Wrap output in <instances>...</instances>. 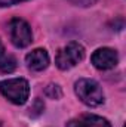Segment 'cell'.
I'll return each mask as SVG.
<instances>
[{"instance_id":"obj_3","label":"cell","mask_w":126,"mask_h":127,"mask_svg":"<svg viewBox=\"0 0 126 127\" xmlns=\"http://www.w3.org/2000/svg\"><path fill=\"white\" fill-rule=\"evenodd\" d=\"M83 58H85V47L77 41H71L58 52L55 58V64L60 69L67 71L76 66L79 62H82Z\"/></svg>"},{"instance_id":"obj_6","label":"cell","mask_w":126,"mask_h":127,"mask_svg":"<svg viewBox=\"0 0 126 127\" xmlns=\"http://www.w3.org/2000/svg\"><path fill=\"white\" fill-rule=\"evenodd\" d=\"M65 127H111L107 118L95 114H82L77 118H73Z\"/></svg>"},{"instance_id":"obj_12","label":"cell","mask_w":126,"mask_h":127,"mask_svg":"<svg viewBox=\"0 0 126 127\" xmlns=\"http://www.w3.org/2000/svg\"><path fill=\"white\" fill-rule=\"evenodd\" d=\"M4 55H6V49H4V46H3V43H1V40H0V59H1Z\"/></svg>"},{"instance_id":"obj_9","label":"cell","mask_w":126,"mask_h":127,"mask_svg":"<svg viewBox=\"0 0 126 127\" xmlns=\"http://www.w3.org/2000/svg\"><path fill=\"white\" fill-rule=\"evenodd\" d=\"M45 93L48 97L51 99H60L63 96V92H61V87L58 84H49L46 89H45Z\"/></svg>"},{"instance_id":"obj_7","label":"cell","mask_w":126,"mask_h":127,"mask_svg":"<svg viewBox=\"0 0 126 127\" xmlns=\"http://www.w3.org/2000/svg\"><path fill=\"white\" fill-rule=\"evenodd\" d=\"M51 58L45 49H34L25 56V64L31 71H43L48 68Z\"/></svg>"},{"instance_id":"obj_11","label":"cell","mask_w":126,"mask_h":127,"mask_svg":"<svg viewBox=\"0 0 126 127\" xmlns=\"http://www.w3.org/2000/svg\"><path fill=\"white\" fill-rule=\"evenodd\" d=\"M27 0H0V7H7V6H13L18 3H22Z\"/></svg>"},{"instance_id":"obj_1","label":"cell","mask_w":126,"mask_h":127,"mask_svg":"<svg viewBox=\"0 0 126 127\" xmlns=\"http://www.w3.org/2000/svg\"><path fill=\"white\" fill-rule=\"evenodd\" d=\"M74 92L77 97L88 106H99L104 103L105 97L102 87L99 86L98 81H95L92 78H80L76 81L74 84Z\"/></svg>"},{"instance_id":"obj_2","label":"cell","mask_w":126,"mask_h":127,"mask_svg":"<svg viewBox=\"0 0 126 127\" xmlns=\"http://www.w3.org/2000/svg\"><path fill=\"white\" fill-rule=\"evenodd\" d=\"M0 93L15 105H24L30 95V84L25 78H7L0 83Z\"/></svg>"},{"instance_id":"obj_10","label":"cell","mask_w":126,"mask_h":127,"mask_svg":"<svg viewBox=\"0 0 126 127\" xmlns=\"http://www.w3.org/2000/svg\"><path fill=\"white\" fill-rule=\"evenodd\" d=\"M68 1H71L73 4L80 6V7H88V6H92L96 3V0H68Z\"/></svg>"},{"instance_id":"obj_13","label":"cell","mask_w":126,"mask_h":127,"mask_svg":"<svg viewBox=\"0 0 126 127\" xmlns=\"http://www.w3.org/2000/svg\"><path fill=\"white\" fill-rule=\"evenodd\" d=\"M0 127H1V123H0Z\"/></svg>"},{"instance_id":"obj_5","label":"cell","mask_w":126,"mask_h":127,"mask_svg":"<svg viewBox=\"0 0 126 127\" xmlns=\"http://www.w3.org/2000/svg\"><path fill=\"white\" fill-rule=\"evenodd\" d=\"M91 61H92L95 68H98L101 71H107V69H111L117 65L119 55L111 47H99L94 52Z\"/></svg>"},{"instance_id":"obj_8","label":"cell","mask_w":126,"mask_h":127,"mask_svg":"<svg viewBox=\"0 0 126 127\" xmlns=\"http://www.w3.org/2000/svg\"><path fill=\"white\" fill-rule=\"evenodd\" d=\"M15 68H16V59L12 56V55H4L1 59H0V71L1 72H12V71H15Z\"/></svg>"},{"instance_id":"obj_4","label":"cell","mask_w":126,"mask_h":127,"mask_svg":"<svg viewBox=\"0 0 126 127\" xmlns=\"http://www.w3.org/2000/svg\"><path fill=\"white\" fill-rule=\"evenodd\" d=\"M9 34H10V41L15 47L24 49L30 46L33 41V32L31 27L28 25L27 21L21 18H12L9 22Z\"/></svg>"}]
</instances>
